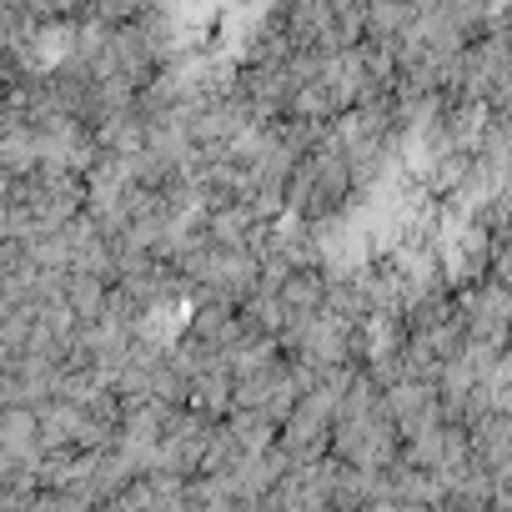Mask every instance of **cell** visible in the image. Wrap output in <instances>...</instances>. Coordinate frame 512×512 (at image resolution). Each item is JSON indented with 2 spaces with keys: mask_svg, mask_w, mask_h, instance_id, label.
Listing matches in <instances>:
<instances>
[{
  "mask_svg": "<svg viewBox=\"0 0 512 512\" xmlns=\"http://www.w3.org/2000/svg\"><path fill=\"white\" fill-rule=\"evenodd\" d=\"M362 201L357 191V176H352V161L342 151V141L332 136V126L322 131V141L292 166V181H287V221L317 231V236H332V226H342V216Z\"/></svg>",
  "mask_w": 512,
  "mask_h": 512,
  "instance_id": "cell-1",
  "label": "cell"
},
{
  "mask_svg": "<svg viewBox=\"0 0 512 512\" xmlns=\"http://www.w3.org/2000/svg\"><path fill=\"white\" fill-rule=\"evenodd\" d=\"M332 462L352 467V472H367V477H382L387 467L402 462V437L387 417V407H367V412H342L337 427H332Z\"/></svg>",
  "mask_w": 512,
  "mask_h": 512,
  "instance_id": "cell-2",
  "label": "cell"
},
{
  "mask_svg": "<svg viewBox=\"0 0 512 512\" xmlns=\"http://www.w3.org/2000/svg\"><path fill=\"white\" fill-rule=\"evenodd\" d=\"M457 317H462L472 347H487V352L507 357V342H512V292L497 277H477V282L457 287Z\"/></svg>",
  "mask_w": 512,
  "mask_h": 512,
  "instance_id": "cell-3",
  "label": "cell"
},
{
  "mask_svg": "<svg viewBox=\"0 0 512 512\" xmlns=\"http://www.w3.org/2000/svg\"><path fill=\"white\" fill-rule=\"evenodd\" d=\"M382 407H387V417H392V427H397L402 442H412L417 432H427V427L442 422V397H437L432 382L402 377V382H392V387L382 392Z\"/></svg>",
  "mask_w": 512,
  "mask_h": 512,
  "instance_id": "cell-4",
  "label": "cell"
}]
</instances>
